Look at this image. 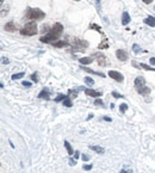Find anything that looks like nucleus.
Instances as JSON below:
<instances>
[{
  "mask_svg": "<svg viewBox=\"0 0 155 173\" xmlns=\"http://www.w3.org/2000/svg\"><path fill=\"white\" fill-rule=\"evenodd\" d=\"M150 63H152V65H155V58H150Z\"/></svg>",
  "mask_w": 155,
  "mask_h": 173,
  "instance_id": "38",
  "label": "nucleus"
},
{
  "mask_svg": "<svg viewBox=\"0 0 155 173\" xmlns=\"http://www.w3.org/2000/svg\"><path fill=\"white\" fill-rule=\"evenodd\" d=\"M62 103H63V106H66V108H72V106H73L72 100H71V97H66Z\"/></svg>",
  "mask_w": 155,
  "mask_h": 173,
  "instance_id": "18",
  "label": "nucleus"
},
{
  "mask_svg": "<svg viewBox=\"0 0 155 173\" xmlns=\"http://www.w3.org/2000/svg\"><path fill=\"white\" fill-rule=\"evenodd\" d=\"M82 69L87 73H91V74H94V75H98V77H101V78H105V74L101 73V72H96V71H92L91 68H87V67H82Z\"/></svg>",
  "mask_w": 155,
  "mask_h": 173,
  "instance_id": "14",
  "label": "nucleus"
},
{
  "mask_svg": "<svg viewBox=\"0 0 155 173\" xmlns=\"http://www.w3.org/2000/svg\"><path fill=\"white\" fill-rule=\"evenodd\" d=\"M92 117H93V115H92V114H90V115H88V117H87V119H91Z\"/></svg>",
  "mask_w": 155,
  "mask_h": 173,
  "instance_id": "39",
  "label": "nucleus"
},
{
  "mask_svg": "<svg viewBox=\"0 0 155 173\" xmlns=\"http://www.w3.org/2000/svg\"><path fill=\"white\" fill-rule=\"evenodd\" d=\"M127 110H128V105L124 103V104H120V106H119V111L122 112V114H124V112H127Z\"/></svg>",
  "mask_w": 155,
  "mask_h": 173,
  "instance_id": "23",
  "label": "nucleus"
},
{
  "mask_svg": "<svg viewBox=\"0 0 155 173\" xmlns=\"http://www.w3.org/2000/svg\"><path fill=\"white\" fill-rule=\"evenodd\" d=\"M23 86H25V87H30V86H31V82H29V81H23Z\"/></svg>",
  "mask_w": 155,
  "mask_h": 173,
  "instance_id": "31",
  "label": "nucleus"
},
{
  "mask_svg": "<svg viewBox=\"0 0 155 173\" xmlns=\"http://www.w3.org/2000/svg\"><path fill=\"white\" fill-rule=\"evenodd\" d=\"M69 165H71V166H74V165H77V161L73 160V159H71V160H69Z\"/></svg>",
  "mask_w": 155,
  "mask_h": 173,
  "instance_id": "32",
  "label": "nucleus"
},
{
  "mask_svg": "<svg viewBox=\"0 0 155 173\" xmlns=\"http://www.w3.org/2000/svg\"><path fill=\"white\" fill-rule=\"evenodd\" d=\"M19 32H20V35H23V36H35V35L38 32V31H37V24L32 20V22L25 24V25L21 28V30H20Z\"/></svg>",
  "mask_w": 155,
  "mask_h": 173,
  "instance_id": "4",
  "label": "nucleus"
},
{
  "mask_svg": "<svg viewBox=\"0 0 155 173\" xmlns=\"http://www.w3.org/2000/svg\"><path fill=\"white\" fill-rule=\"evenodd\" d=\"M25 75V73H16V74H13L12 75V80H18V79H20V78H23Z\"/></svg>",
  "mask_w": 155,
  "mask_h": 173,
  "instance_id": "21",
  "label": "nucleus"
},
{
  "mask_svg": "<svg viewBox=\"0 0 155 173\" xmlns=\"http://www.w3.org/2000/svg\"><path fill=\"white\" fill-rule=\"evenodd\" d=\"M88 47V42L80 38H73V48H77L78 50H85V48Z\"/></svg>",
  "mask_w": 155,
  "mask_h": 173,
  "instance_id": "5",
  "label": "nucleus"
},
{
  "mask_svg": "<svg viewBox=\"0 0 155 173\" xmlns=\"http://www.w3.org/2000/svg\"><path fill=\"white\" fill-rule=\"evenodd\" d=\"M129 23H130V16H129V13L127 11H124L122 13V24L123 25H128Z\"/></svg>",
  "mask_w": 155,
  "mask_h": 173,
  "instance_id": "13",
  "label": "nucleus"
},
{
  "mask_svg": "<svg viewBox=\"0 0 155 173\" xmlns=\"http://www.w3.org/2000/svg\"><path fill=\"white\" fill-rule=\"evenodd\" d=\"M112 96L115 97V98H124V96H123V95H119V93H118V92H116V91H114V92H112Z\"/></svg>",
  "mask_w": 155,
  "mask_h": 173,
  "instance_id": "27",
  "label": "nucleus"
},
{
  "mask_svg": "<svg viewBox=\"0 0 155 173\" xmlns=\"http://www.w3.org/2000/svg\"><path fill=\"white\" fill-rule=\"evenodd\" d=\"M85 82H86L88 86H93V85H94V80L90 77H85Z\"/></svg>",
  "mask_w": 155,
  "mask_h": 173,
  "instance_id": "20",
  "label": "nucleus"
},
{
  "mask_svg": "<svg viewBox=\"0 0 155 173\" xmlns=\"http://www.w3.org/2000/svg\"><path fill=\"white\" fill-rule=\"evenodd\" d=\"M134 84H135L136 92L140 93L141 96L147 97L150 93V91H152V90L146 85V80H144L143 77H137L135 79V81H134Z\"/></svg>",
  "mask_w": 155,
  "mask_h": 173,
  "instance_id": "2",
  "label": "nucleus"
},
{
  "mask_svg": "<svg viewBox=\"0 0 155 173\" xmlns=\"http://www.w3.org/2000/svg\"><path fill=\"white\" fill-rule=\"evenodd\" d=\"M5 30L8 31V32H15L17 30V25L13 22H8V23L5 24Z\"/></svg>",
  "mask_w": 155,
  "mask_h": 173,
  "instance_id": "10",
  "label": "nucleus"
},
{
  "mask_svg": "<svg viewBox=\"0 0 155 173\" xmlns=\"http://www.w3.org/2000/svg\"><path fill=\"white\" fill-rule=\"evenodd\" d=\"M2 58V63H8V62H10V61L7 60V58Z\"/></svg>",
  "mask_w": 155,
  "mask_h": 173,
  "instance_id": "34",
  "label": "nucleus"
},
{
  "mask_svg": "<svg viewBox=\"0 0 155 173\" xmlns=\"http://www.w3.org/2000/svg\"><path fill=\"white\" fill-rule=\"evenodd\" d=\"M142 1H143L144 4H150V2H153L154 0H142Z\"/></svg>",
  "mask_w": 155,
  "mask_h": 173,
  "instance_id": "35",
  "label": "nucleus"
},
{
  "mask_svg": "<svg viewBox=\"0 0 155 173\" xmlns=\"http://www.w3.org/2000/svg\"><path fill=\"white\" fill-rule=\"evenodd\" d=\"M25 17L30 20H41V19H44L45 13H44L42 10H39V8L28 7V8H26V12H25Z\"/></svg>",
  "mask_w": 155,
  "mask_h": 173,
  "instance_id": "3",
  "label": "nucleus"
},
{
  "mask_svg": "<svg viewBox=\"0 0 155 173\" xmlns=\"http://www.w3.org/2000/svg\"><path fill=\"white\" fill-rule=\"evenodd\" d=\"M84 170H85V171H90V170H92V165H85V166H84Z\"/></svg>",
  "mask_w": 155,
  "mask_h": 173,
  "instance_id": "30",
  "label": "nucleus"
},
{
  "mask_svg": "<svg viewBox=\"0 0 155 173\" xmlns=\"http://www.w3.org/2000/svg\"><path fill=\"white\" fill-rule=\"evenodd\" d=\"M31 80H32V81H35V82H37V81H38V79H37V73H34V74L31 75Z\"/></svg>",
  "mask_w": 155,
  "mask_h": 173,
  "instance_id": "28",
  "label": "nucleus"
},
{
  "mask_svg": "<svg viewBox=\"0 0 155 173\" xmlns=\"http://www.w3.org/2000/svg\"><path fill=\"white\" fill-rule=\"evenodd\" d=\"M104 121H107V122H111V118H110V117H104Z\"/></svg>",
  "mask_w": 155,
  "mask_h": 173,
  "instance_id": "37",
  "label": "nucleus"
},
{
  "mask_svg": "<svg viewBox=\"0 0 155 173\" xmlns=\"http://www.w3.org/2000/svg\"><path fill=\"white\" fill-rule=\"evenodd\" d=\"M116 56L119 61H127L128 60V53L123 49H118V50H116Z\"/></svg>",
  "mask_w": 155,
  "mask_h": 173,
  "instance_id": "8",
  "label": "nucleus"
},
{
  "mask_svg": "<svg viewBox=\"0 0 155 173\" xmlns=\"http://www.w3.org/2000/svg\"><path fill=\"white\" fill-rule=\"evenodd\" d=\"M93 58H97L98 65L101 66V67H105V66L107 65V58H106V56H105L104 54H101V53H96V54H93Z\"/></svg>",
  "mask_w": 155,
  "mask_h": 173,
  "instance_id": "6",
  "label": "nucleus"
},
{
  "mask_svg": "<svg viewBox=\"0 0 155 173\" xmlns=\"http://www.w3.org/2000/svg\"><path fill=\"white\" fill-rule=\"evenodd\" d=\"M133 50H134L135 54H138V53L141 52V48H140L138 44H134V45H133Z\"/></svg>",
  "mask_w": 155,
  "mask_h": 173,
  "instance_id": "24",
  "label": "nucleus"
},
{
  "mask_svg": "<svg viewBox=\"0 0 155 173\" xmlns=\"http://www.w3.org/2000/svg\"><path fill=\"white\" fill-rule=\"evenodd\" d=\"M74 156H75V159H78V158H79V156H80V153H79V152H75V154H74Z\"/></svg>",
  "mask_w": 155,
  "mask_h": 173,
  "instance_id": "36",
  "label": "nucleus"
},
{
  "mask_svg": "<svg viewBox=\"0 0 155 173\" xmlns=\"http://www.w3.org/2000/svg\"><path fill=\"white\" fill-rule=\"evenodd\" d=\"M81 159H82L84 161H88V160H90V156L86 155V154H82V155H81Z\"/></svg>",
  "mask_w": 155,
  "mask_h": 173,
  "instance_id": "29",
  "label": "nucleus"
},
{
  "mask_svg": "<svg viewBox=\"0 0 155 173\" xmlns=\"http://www.w3.org/2000/svg\"><path fill=\"white\" fill-rule=\"evenodd\" d=\"M143 22H144V24L149 25L150 28H154V26H155V17H153V16H149V17H147V18L143 20Z\"/></svg>",
  "mask_w": 155,
  "mask_h": 173,
  "instance_id": "16",
  "label": "nucleus"
},
{
  "mask_svg": "<svg viewBox=\"0 0 155 173\" xmlns=\"http://www.w3.org/2000/svg\"><path fill=\"white\" fill-rule=\"evenodd\" d=\"M85 95L86 96H90V97H101V92H99V91H94V90H92V88H86L85 90Z\"/></svg>",
  "mask_w": 155,
  "mask_h": 173,
  "instance_id": "9",
  "label": "nucleus"
},
{
  "mask_svg": "<svg viewBox=\"0 0 155 173\" xmlns=\"http://www.w3.org/2000/svg\"><path fill=\"white\" fill-rule=\"evenodd\" d=\"M68 43L66 42V41H58V42H55V43H53V45L55 47V48H63V47H66Z\"/></svg>",
  "mask_w": 155,
  "mask_h": 173,
  "instance_id": "17",
  "label": "nucleus"
},
{
  "mask_svg": "<svg viewBox=\"0 0 155 173\" xmlns=\"http://www.w3.org/2000/svg\"><path fill=\"white\" fill-rule=\"evenodd\" d=\"M96 1H97V4H99V2H100V0H96Z\"/></svg>",
  "mask_w": 155,
  "mask_h": 173,
  "instance_id": "40",
  "label": "nucleus"
},
{
  "mask_svg": "<svg viewBox=\"0 0 155 173\" xmlns=\"http://www.w3.org/2000/svg\"><path fill=\"white\" fill-rule=\"evenodd\" d=\"M77 1H79V0H77Z\"/></svg>",
  "mask_w": 155,
  "mask_h": 173,
  "instance_id": "42",
  "label": "nucleus"
},
{
  "mask_svg": "<svg viewBox=\"0 0 155 173\" xmlns=\"http://www.w3.org/2000/svg\"><path fill=\"white\" fill-rule=\"evenodd\" d=\"M109 77L112 78L114 80H116L118 82H123L124 81V77L119 72H117V71H110L109 72Z\"/></svg>",
  "mask_w": 155,
  "mask_h": 173,
  "instance_id": "7",
  "label": "nucleus"
},
{
  "mask_svg": "<svg viewBox=\"0 0 155 173\" xmlns=\"http://www.w3.org/2000/svg\"><path fill=\"white\" fill-rule=\"evenodd\" d=\"M66 97H67V96H63V95H58V96L55 98V101H56V103H58V101H63Z\"/></svg>",
  "mask_w": 155,
  "mask_h": 173,
  "instance_id": "25",
  "label": "nucleus"
},
{
  "mask_svg": "<svg viewBox=\"0 0 155 173\" xmlns=\"http://www.w3.org/2000/svg\"><path fill=\"white\" fill-rule=\"evenodd\" d=\"M140 67H142V68L146 69V71H155V68H152L150 66H148V65H146V63H140Z\"/></svg>",
  "mask_w": 155,
  "mask_h": 173,
  "instance_id": "22",
  "label": "nucleus"
},
{
  "mask_svg": "<svg viewBox=\"0 0 155 173\" xmlns=\"http://www.w3.org/2000/svg\"><path fill=\"white\" fill-rule=\"evenodd\" d=\"M62 32H63V25L61 24V23H55L54 24V26L50 29V31H49V34L48 35H45V36H42L39 41L42 42V43H55V42H58V38L61 37V35H62Z\"/></svg>",
  "mask_w": 155,
  "mask_h": 173,
  "instance_id": "1",
  "label": "nucleus"
},
{
  "mask_svg": "<svg viewBox=\"0 0 155 173\" xmlns=\"http://www.w3.org/2000/svg\"><path fill=\"white\" fill-rule=\"evenodd\" d=\"M64 147H66V149H67V152H68L69 155H73V148H72V146H71V143L68 141H64Z\"/></svg>",
  "mask_w": 155,
  "mask_h": 173,
  "instance_id": "19",
  "label": "nucleus"
},
{
  "mask_svg": "<svg viewBox=\"0 0 155 173\" xmlns=\"http://www.w3.org/2000/svg\"><path fill=\"white\" fill-rule=\"evenodd\" d=\"M94 105H100V106H103V108H104V101H103L101 99L97 98V99L94 100Z\"/></svg>",
  "mask_w": 155,
  "mask_h": 173,
  "instance_id": "26",
  "label": "nucleus"
},
{
  "mask_svg": "<svg viewBox=\"0 0 155 173\" xmlns=\"http://www.w3.org/2000/svg\"><path fill=\"white\" fill-rule=\"evenodd\" d=\"M120 173H133V171H131V170H125V168H123V170L120 171Z\"/></svg>",
  "mask_w": 155,
  "mask_h": 173,
  "instance_id": "33",
  "label": "nucleus"
},
{
  "mask_svg": "<svg viewBox=\"0 0 155 173\" xmlns=\"http://www.w3.org/2000/svg\"><path fill=\"white\" fill-rule=\"evenodd\" d=\"M154 10H155V7H154Z\"/></svg>",
  "mask_w": 155,
  "mask_h": 173,
  "instance_id": "43",
  "label": "nucleus"
},
{
  "mask_svg": "<svg viewBox=\"0 0 155 173\" xmlns=\"http://www.w3.org/2000/svg\"><path fill=\"white\" fill-rule=\"evenodd\" d=\"M94 61V58H93V56H85V58H79V62L81 63V65H90V63H92Z\"/></svg>",
  "mask_w": 155,
  "mask_h": 173,
  "instance_id": "12",
  "label": "nucleus"
},
{
  "mask_svg": "<svg viewBox=\"0 0 155 173\" xmlns=\"http://www.w3.org/2000/svg\"><path fill=\"white\" fill-rule=\"evenodd\" d=\"M0 2H1V4H2V2H4V0H0Z\"/></svg>",
  "mask_w": 155,
  "mask_h": 173,
  "instance_id": "41",
  "label": "nucleus"
},
{
  "mask_svg": "<svg viewBox=\"0 0 155 173\" xmlns=\"http://www.w3.org/2000/svg\"><path fill=\"white\" fill-rule=\"evenodd\" d=\"M49 97H50V93H49L48 88H43L38 95V98H41V99H45V100H49V99H50Z\"/></svg>",
  "mask_w": 155,
  "mask_h": 173,
  "instance_id": "11",
  "label": "nucleus"
},
{
  "mask_svg": "<svg viewBox=\"0 0 155 173\" xmlns=\"http://www.w3.org/2000/svg\"><path fill=\"white\" fill-rule=\"evenodd\" d=\"M88 148L91 149V151H93V152H96L98 154H104L105 152V149L103 148V147H99V146H92V145H90L88 146Z\"/></svg>",
  "mask_w": 155,
  "mask_h": 173,
  "instance_id": "15",
  "label": "nucleus"
}]
</instances>
